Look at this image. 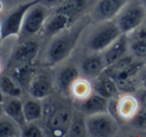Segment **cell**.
Listing matches in <instances>:
<instances>
[{
  "instance_id": "8fae6325",
  "label": "cell",
  "mask_w": 146,
  "mask_h": 137,
  "mask_svg": "<svg viewBox=\"0 0 146 137\" xmlns=\"http://www.w3.org/2000/svg\"><path fill=\"white\" fill-rule=\"evenodd\" d=\"M39 42L36 39L25 40L16 48L12 59L19 64H29L32 62L39 52Z\"/></svg>"
},
{
  "instance_id": "f546056e",
  "label": "cell",
  "mask_w": 146,
  "mask_h": 137,
  "mask_svg": "<svg viewBox=\"0 0 146 137\" xmlns=\"http://www.w3.org/2000/svg\"><path fill=\"white\" fill-rule=\"evenodd\" d=\"M131 49L137 57L146 58V41L135 39L131 44Z\"/></svg>"
},
{
  "instance_id": "5b68a950",
  "label": "cell",
  "mask_w": 146,
  "mask_h": 137,
  "mask_svg": "<svg viewBox=\"0 0 146 137\" xmlns=\"http://www.w3.org/2000/svg\"><path fill=\"white\" fill-rule=\"evenodd\" d=\"M146 16V7L144 5L132 3L126 5L118 15L117 24L122 33L127 34L136 30L142 24Z\"/></svg>"
},
{
  "instance_id": "7a4b0ae2",
  "label": "cell",
  "mask_w": 146,
  "mask_h": 137,
  "mask_svg": "<svg viewBox=\"0 0 146 137\" xmlns=\"http://www.w3.org/2000/svg\"><path fill=\"white\" fill-rule=\"evenodd\" d=\"M39 2H41V0H32L21 3L10 11L1 22V40L3 41L12 36H19L22 32L23 23L27 12L31 7Z\"/></svg>"
},
{
  "instance_id": "1f68e13d",
  "label": "cell",
  "mask_w": 146,
  "mask_h": 137,
  "mask_svg": "<svg viewBox=\"0 0 146 137\" xmlns=\"http://www.w3.org/2000/svg\"><path fill=\"white\" fill-rule=\"evenodd\" d=\"M135 39L146 41V26H142V27H140V28L138 27L137 31H136Z\"/></svg>"
},
{
  "instance_id": "f1b7e54d",
  "label": "cell",
  "mask_w": 146,
  "mask_h": 137,
  "mask_svg": "<svg viewBox=\"0 0 146 137\" xmlns=\"http://www.w3.org/2000/svg\"><path fill=\"white\" fill-rule=\"evenodd\" d=\"M131 122L137 128H144V127H146V106L139 108L137 113L131 119Z\"/></svg>"
},
{
  "instance_id": "7c38bea8",
  "label": "cell",
  "mask_w": 146,
  "mask_h": 137,
  "mask_svg": "<svg viewBox=\"0 0 146 137\" xmlns=\"http://www.w3.org/2000/svg\"><path fill=\"white\" fill-rule=\"evenodd\" d=\"M108 104H109V99L101 96L98 93H95L81 101L80 109L84 114L89 116L98 113L108 112Z\"/></svg>"
},
{
  "instance_id": "d6986e66",
  "label": "cell",
  "mask_w": 146,
  "mask_h": 137,
  "mask_svg": "<svg viewBox=\"0 0 146 137\" xmlns=\"http://www.w3.org/2000/svg\"><path fill=\"white\" fill-rule=\"evenodd\" d=\"M68 135L71 137H84L88 135L87 122H86V118L82 111L80 113L76 112L73 114Z\"/></svg>"
},
{
  "instance_id": "e575fe53",
  "label": "cell",
  "mask_w": 146,
  "mask_h": 137,
  "mask_svg": "<svg viewBox=\"0 0 146 137\" xmlns=\"http://www.w3.org/2000/svg\"><path fill=\"white\" fill-rule=\"evenodd\" d=\"M143 2H144V6L146 7V0H143Z\"/></svg>"
},
{
  "instance_id": "9a60e30c",
  "label": "cell",
  "mask_w": 146,
  "mask_h": 137,
  "mask_svg": "<svg viewBox=\"0 0 146 137\" xmlns=\"http://www.w3.org/2000/svg\"><path fill=\"white\" fill-rule=\"evenodd\" d=\"M27 89L31 97L41 100L48 97L52 92V84L48 77L40 74L33 77Z\"/></svg>"
},
{
  "instance_id": "603a6c76",
  "label": "cell",
  "mask_w": 146,
  "mask_h": 137,
  "mask_svg": "<svg viewBox=\"0 0 146 137\" xmlns=\"http://www.w3.org/2000/svg\"><path fill=\"white\" fill-rule=\"evenodd\" d=\"M0 89L2 94L10 97H20L22 89L20 85L9 76H2L0 80Z\"/></svg>"
},
{
  "instance_id": "52a82bcc",
  "label": "cell",
  "mask_w": 146,
  "mask_h": 137,
  "mask_svg": "<svg viewBox=\"0 0 146 137\" xmlns=\"http://www.w3.org/2000/svg\"><path fill=\"white\" fill-rule=\"evenodd\" d=\"M73 114L67 108H58L50 115L48 121L49 129L54 136H64L68 134Z\"/></svg>"
},
{
  "instance_id": "ac0fdd59",
  "label": "cell",
  "mask_w": 146,
  "mask_h": 137,
  "mask_svg": "<svg viewBox=\"0 0 146 137\" xmlns=\"http://www.w3.org/2000/svg\"><path fill=\"white\" fill-rule=\"evenodd\" d=\"M95 91L96 93L105 97V98L112 99V98H117L120 90L118 88L117 84H116V81L113 78L108 76L101 79L99 82L96 83Z\"/></svg>"
},
{
  "instance_id": "836d02e7",
  "label": "cell",
  "mask_w": 146,
  "mask_h": 137,
  "mask_svg": "<svg viewBox=\"0 0 146 137\" xmlns=\"http://www.w3.org/2000/svg\"><path fill=\"white\" fill-rule=\"evenodd\" d=\"M142 101H143V103H144V105L146 106V92L143 94V96H142Z\"/></svg>"
},
{
  "instance_id": "d4e9b609",
  "label": "cell",
  "mask_w": 146,
  "mask_h": 137,
  "mask_svg": "<svg viewBox=\"0 0 146 137\" xmlns=\"http://www.w3.org/2000/svg\"><path fill=\"white\" fill-rule=\"evenodd\" d=\"M87 4V0H67L55 8V12L66 13V14L75 15L79 13Z\"/></svg>"
},
{
  "instance_id": "7402d4cb",
  "label": "cell",
  "mask_w": 146,
  "mask_h": 137,
  "mask_svg": "<svg viewBox=\"0 0 146 137\" xmlns=\"http://www.w3.org/2000/svg\"><path fill=\"white\" fill-rule=\"evenodd\" d=\"M70 93L76 99L82 101L92 94V86L87 79L78 78L73 84Z\"/></svg>"
},
{
  "instance_id": "3957f363",
  "label": "cell",
  "mask_w": 146,
  "mask_h": 137,
  "mask_svg": "<svg viewBox=\"0 0 146 137\" xmlns=\"http://www.w3.org/2000/svg\"><path fill=\"white\" fill-rule=\"evenodd\" d=\"M123 34L117 23L105 21L104 24L98 27L88 40V47L96 53L105 51L116 39Z\"/></svg>"
},
{
  "instance_id": "e0dca14e",
  "label": "cell",
  "mask_w": 146,
  "mask_h": 137,
  "mask_svg": "<svg viewBox=\"0 0 146 137\" xmlns=\"http://www.w3.org/2000/svg\"><path fill=\"white\" fill-rule=\"evenodd\" d=\"M140 106L135 97L125 95L117 99V114L118 118L131 120L139 110Z\"/></svg>"
},
{
  "instance_id": "9c48e42d",
  "label": "cell",
  "mask_w": 146,
  "mask_h": 137,
  "mask_svg": "<svg viewBox=\"0 0 146 137\" xmlns=\"http://www.w3.org/2000/svg\"><path fill=\"white\" fill-rule=\"evenodd\" d=\"M74 15L53 12L44 25V33L47 36H56L70 28Z\"/></svg>"
},
{
  "instance_id": "44dd1931",
  "label": "cell",
  "mask_w": 146,
  "mask_h": 137,
  "mask_svg": "<svg viewBox=\"0 0 146 137\" xmlns=\"http://www.w3.org/2000/svg\"><path fill=\"white\" fill-rule=\"evenodd\" d=\"M0 135L2 137L21 136V127L6 115L0 119Z\"/></svg>"
},
{
  "instance_id": "5bb4252c",
  "label": "cell",
  "mask_w": 146,
  "mask_h": 137,
  "mask_svg": "<svg viewBox=\"0 0 146 137\" xmlns=\"http://www.w3.org/2000/svg\"><path fill=\"white\" fill-rule=\"evenodd\" d=\"M106 65L103 56L99 54H93L86 57L81 64V70L87 78L94 79L101 75L105 71Z\"/></svg>"
},
{
  "instance_id": "6da1fadb",
  "label": "cell",
  "mask_w": 146,
  "mask_h": 137,
  "mask_svg": "<svg viewBox=\"0 0 146 137\" xmlns=\"http://www.w3.org/2000/svg\"><path fill=\"white\" fill-rule=\"evenodd\" d=\"M84 28L85 24H80L73 29H68L65 32L56 35L47 50V60L50 64H57L71 54Z\"/></svg>"
},
{
  "instance_id": "d6a6232c",
  "label": "cell",
  "mask_w": 146,
  "mask_h": 137,
  "mask_svg": "<svg viewBox=\"0 0 146 137\" xmlns=\"http://www.w3.org/2000/svg\"><path fill=\"white\" fill-rule=\"evenodd\" d=\"M65 1L67 0H43V3L48 7H57Z\"/></svg>"
},
{
  "instance_id": "ffe728a7",
  "label": "cell",
  "mask_w": 146,
  "mask_h": 137,
  "mask_svg": "<svg viewBox=\"0 0 146 137\" xmlns=\"http://www.w3.org/2000/svg\"><path fill=\"white\" fill-rule=\"evenodd\" d=\"M24 115L27 122H34L41 118L43 114V106L40 100L36 98L27 99L23 104Z\"/></svg>"
},
{
  "instance_id": "484cf974",
  "label": "cell",
  "mask_w": 146,
  "mask_h": 137,
  "mask_svg": "<svg viewBox=\"0 0 146 137\" xmlns=\"http://www.w3.org/2000/svg\"><path fill=\"white\" fill-rule=\"evenodd\" d=\"M143 65H144V63L141 62V61H134V62L131 63L127 68H125L124 70L117 73V74L113 77V79L114 80H123V79L134 78V76L137 75L138 73H139V71L141 70Z\"/></svg>"
},
{
  "instance_id": "4dcf8cb0",
  "label": "cell",
  "mask_w": 146,
  "mask_h": 137,
  "mask_svg": "<svg viewBox=\"0 0 146 137\" xmlns=\"http://www.w3.org/2000/svg\"><path fill=\"white\" fill-rule=\"evenodd\" d=\"M119 90H122L124 92H133L135 90L136 86L134 83L133 78L129 79H123V80H115Z\"/></svg>"
},
{
  "instance_id": "4316f807",
  "label": "cell",
  "mask_w": 146,
  "mask_h": 137,
  "mask_svg": "<svg viewBox=\"0 0 146 137\" xmlns=\"http://www.w3.org/2000/svg\"><path fill=\"white\" fill-rule=\"evenodd\" d=\"M133 62H134V59L132 56H130V55H125V56H123L122 58H120L119 60L116 61L115 63H113L112 65L108 66L109 68H108L107 71L110 72L109 76H112V75H113V77H114L117 73H119L120 71L127 68V67ZM113 77H112V78H113Z\"/></svg>"
},
{
  "instance_id": "277c9868",
  "label": "cell",
  "mask_w": 146,
  "mask_h": 137,
  "mask_svg": "<svg viewBox=\"0 0 146 137\" xmlns=\"http://www.w3.org/2000/svg\"><path fill=\"white\" fill-rule=\"evenodd\" d=\"M88 135L92 137L113 136L118 131L116 119L108 112L98 113L86 117Z\"/></svg>"
},
{
  "instance_id": "8992f818",
  "label": "cell",
  "mask_w": 146,
  "mask_h": 137,
  "mask_svg": "<svg viewBox=\"0 0 146 137\" xmlns=\"http://www.w3.org/2000/svg\"><path fill=\"white\" fill-rule=\"evenodd\" d=\"M46 5L42 2H39L32 6L27 12L23 23L21 34L25 36H34L42 28L48 19V9Z\"/></svg>"
},
{
  "instance_id": "ba28073f",
  "label": "cell",
  "mask_w": 146,
  "mask_h": 137,
  "mask_svg": "<svg viewBox=\"0 0 146 137\" xmlns=\"http://www.w3.org/2000/svg\"><path fill=\"white\" fill-rule=\"evenodd\" d=\"M127 2L128 0H99L94 8L95 18L100 21H110L119 15Z\"/></svg>"
},
{
  "instance_id": "2e32d148",
  "label": "cell",
  "mask_w": 146,
  "mask_h": 137,
  "mask_svg": "<svg viewBox=\"0 0 146 137\" xmlns=\"http://www.w3.org/2000/svg\"><path fill=\"white\" fill-rule=\"evenodd\" d=\"M79 78V71L74 64H69L60 70L57 76L58 86L64 93L71 92L73 84Z\"/></svg>"
},
{
  "instance_id": "cb8c5ba5",
  "label": "cell",
  "mask_w": 146,
  "mask_h": 137,
  "mask_svg": "<svg viewBox=\"0 0 146 137\" xmlns=\"http://www.w3.org/2000/svg\"><path fill=\"white\" fill-rule=\"evenodd\" d=\"M32 73L33 70L29 64H21V66H18L13 70L12 78L18 83L20 86H24L28 88L31 80H32Z\"/></svg>"
},
{
  "instance_id": "30bf717a",
  "label": "cell",
  "mask_w": 146,
  "mask_h": 137,
  "mask_svg": "<svg viewBox=\"0 0 146 137\" xmlns=\"http://www.w3.org/2000/svg\"><path fill=\"white\" fill-rule=\"evenodd\" d=\"M24 103L19 99V97L6 96V99L2 100V111L10 119L14 120L22 128L27 124L24 115Z\"/></svg>"
},
{
  "instance_id": "4fadbf2b",
  "label": "cell",
  "mask_w": 146,
  "mask_h": 137,
  "mask_svg": "<svg viewBox=\"0 0 146 137\" xmlns=\"http://www.w3.org/2000/svg\"><path fill=\"white\" fill-rule=\"evenodd\" d=\"M128 50V39L126 34H122L118 39H116L105 51H104L103 58L106 65L110 66L117 60L125 56Z\"/></svg>"
},
{
  "instance_id": "83f0119b",
  "label": "cell",
  "mask_w": 146,
  "mask_h": 137,
  "mask_svg": "<svg viewBox=\"0 0 146 137\" xmlns=\"http://www.w3.org/2000/svg\"><path fill=\"white\" fill-rule=\"evenodd\" d=\"M21 136L24 137H42L43 132L36 124L27 122L25 126L21 128Z\"/></svg>"
}]
</instances>
